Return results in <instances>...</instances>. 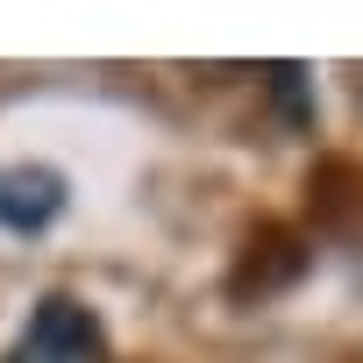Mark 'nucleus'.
Listing matches in <instances>:
<instances>
[{"instance_id": "obj_2", "label": "nucleus", "mask_w": 363, "mask_h": 363, "mask_svg": "<svg viewBox=\"0 0 363 363\" xmlns=\"http://www.w3.org/2000/svg\"><path fill=\"white\" fill-rule=\"evenodd\" d=\"M65 214V171L50 164H0V228L8 235H43Z\"/></svg>"}, {"instance_id": "obj_1", "label": "nucleus", "mask_w": 363, "mask_h": 363, "mask_svg": "<svg viewBox=\"0 0 363 363\" xmlns=\"http://www.w3.org/2000/svg\"><path fill=\"white\" fill-rule=\"evenodd\" d=\"M8 363H107V328L86 299L72 292H43L8 349Z\"/></svg>"}]
</instances>
